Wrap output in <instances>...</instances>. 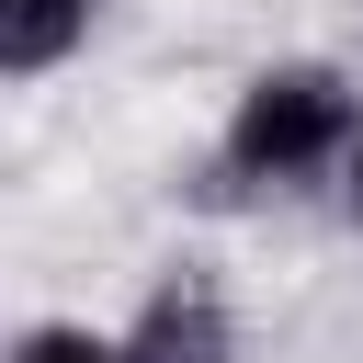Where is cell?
Returning <instances> with one entry per match:
<instances>
[{
    "mask_svg": "<svg viewBox=\"0 0 363 363\" xmlns=\"http://www.w3.org/2000/svg\"><path fill=\"white\" fill-rule=\"evenodd\" d=\"M363 136V91L329 68V57H284V68H250L227 125H216V182L204 193H295V182H329Z\"/></svg>",
    "mask_w": 363,
    "mask_h": 363,
    "instance_id": "6da1fadb",
    "label": "cell"
},
{
    "mask_svg": "<svg viewBox=\"0 0 363 363\" xmlns=\"http://www.w3.org/2000/svg\"><path fill=\"white\" fill-rule=\"evenodd\" d=\"M125 363H238V306L204 261H170L136 318H125Z\"/></svg>",
    "mask_w": 363,
    "mask_h": 363,
    "instance_id": "7a4b0ae2",
    "label": "cell"
},
{
    "mask_svg": "<svg viewBox=\"0 0 363 363\" xmlns=\"http://www.w3.org/2000/svg\"><path fill=\"white\" fill-rule=\"evenodd\" d=\"M91 11L102 0H0V79H45L57 57H79Z\"/></svg>",
    "mask_w": 363,
    "mask_h": 363,
    "instance_id": "3957f363",
    "label": "cell"
},
{
    "mask_svg": "<svg viewBox=\"0 0 363 363\" xmlns=\"http://www.w3.org/2000/svg\"><path fill=\"white\" fill-rule=\"evenodd\" d=\"M11 363H125V329H68V318H45V329L11 340Z\"/></svg>",
    "mask_w": 363,
    "mask_h": 363,
    "instance_id": "277c9868",
    "label": "cell"
},
{
    "mask_svg": "<svg viewBox=\"0 0 363 363\" xmlns=\"http://www.w3.org/2000/svg\"><path fill=\"white\" fill-rule=\"evenodd\" d=\"M340 204H352V227H363V136H352V159H340Z\"/></svg>",
    "mask_w": 363,
    "mask_h": 363,
    "instance_id": "5b68a950",
    "label": "cell"
}]
</instances>
